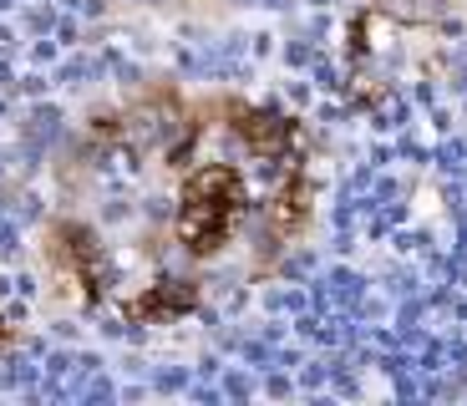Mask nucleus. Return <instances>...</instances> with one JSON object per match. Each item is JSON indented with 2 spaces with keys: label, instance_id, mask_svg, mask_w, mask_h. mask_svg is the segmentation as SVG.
I'll use <instances>...</instances> for the list:
<instances>
[{
  "label": "nucleus",
  "instance_id": "1",
  "mask_svg": "<svg viewBox=\"0 0 467 406\" xmlns=\"http://www.w3.org/2000/svg\"><path fill=\"white\" fill-rule=\"evenodd\" d=\"M229 219H234V203H223V198H183V209H178V239L193 255H209V249L223 244Z\"/></svg>",
  "mask_w": 467,
  "mask_h": 406
},
{
  "label": "nucleus",
  "instance_id": "2",
  "mask_svg": "<svg viewBox=\"0 0 467 406\" xmlns=\"http://www.w3.org/2000/svg\"><path fill=\"white\" fill-rule=\"evenodd\" d=\"M239 138H244L249 152H259V158H280V152L290 148L295 128H290V117H280V112H239Z\"/></svg>",
  "mask_w": 467,
  "mask_h": 406
},
{
  "label": "nucleus",
  "instance_id": "3",
  "mask_svg": "<svg viewBox=\"0 0 467 406\" xmlns=\"http://www.w3.org/2000/svg\"><path fill=\"white\" fill-rule=\"evenodd\" d=\"M193 305V295L178 285V290H152L148 300H138V315H152V310H188Z\"/></svg>",
  "mask_w": 467,
  "mask_h": 406
},
{
  "label": "nucleus",
  "instance_id": "4",
  "mask_svg": "<svg viewBox=\"0 0 467 406\" xmlns=\"http://www.w3.org/2000/svg\"><path fill=\"white\" fill-rule=\"evenodd\" d=\"M295 219H300V193H280V198H275V229L285 234Z\"/></svg>",
  "mask_w": 467,
  "mask_h": 406
}]
</instances>
